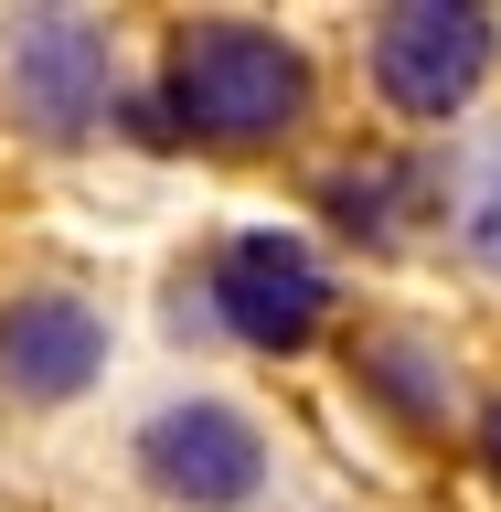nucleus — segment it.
I'll return each mask as SVG.
<instances>
[{
  "mask_svg": "<svg viewBox=\"0 0 501 512\" xmlns=\"http://www.w3.org/2000/svg\"><path fill=\"white\" fill-rule=\"evenodd\" d=\"M171 118L192 139H288L310 118V54L267 22H192L171 43Z\"/></svg>",
  "mask_w": 501,
  "mask_h": 512,
  "instance_id": "f257e3e1",
  "label": "nucleus"
},
{
  "mask_svg": "<svg viewBox=\"0 0 501 512\" xmlns=\"http://www.w3.org/2000/svg\"><path fill=\"white\" fill-rule=\"evenodd\" d=\"M491 54H501V22L480 0H395V11H374V86H384L395 118L470 107Z\"/></svg>",
  "mask_w": 501,
  "mask_h": 512,
  "instance_id": "f03ea898",
  "label": "nucleus"
},
{
  "mask_svg": "<svg viewBox=\"0 0 501 512\" xmlns=\"http://www.w3.org/2000/svg\"><path fill=\"white\" fill-rule=\"evenodd\" d=\"M139 480H150L160 502H182V512H235V502H256L267 448H256V427L235 406L182 395V406H160L139 427Z\"/></svg>",
  "mask_w": 501,
  "mask_h": 512,
  "instance_id": "7ed1b4c3",
  "label": "nucleus"
},
{
  "mask_svg": "<svg viewBox=\"0 0 501 512\" xmlns=\"http://www.w3.org/2000/svg\"><path fill=\"white\" fill-rule=\"evenodd\" d=\"M214 310L235 342L256 352H299L320 331V310H331V278H320V256L299 246V235H235L214 267Z\"/></svg>",
  "mask_w": 501,
  "mask_h": 512,
  "instance_id": "20e7f679",
  "label": "nucleus"
},
{
  "mask_svg": "<svg viewBox=\"0 0 501 512\" xmlns=\"http://www.w3.org/2000/svg\"><path fill=\"white\" fill-rule=\"evenodd\" d=\"M11 96H22V118L54 128V139L96 128L107 118V32H96L86 11H22V22H11Z\"/></svg>",
  "mask_w": 501,
  "mask_h": 512,
  "instance_id": "39448f33",
  "label": "nucleus"
},
{
  "mask_svg": "<svg viewBox=\"0 0 501 512\" xmlns=\"http://www.w3.org/2000/svg\"><path fill=\"white\" fill-rule=\"evenodd\" d=\"M96 363H107V320L75 299V288H22L11 310H0V384L32 395V406H64V395H86Z\"/></svg>",
  "mask_w": 501,
  "mask_h": 512,
  "instance_id": "423d86ee",
  "label": "nucleus"
},
{
  "mask_svg": "<svg viewBox=\"0 0 501 512\" xmlns=\"http://www.w3.org/2000/svg\"><path fill=\"white\" fill-rule=\"evenodd\" d=\"M480 448H491V480H501V406H491V427H480Z\"/></svg>",
  "mask_w": 501,
  "mask_h": 512,
  "instance_id": "0eeeda50",
  "label": "nucleus"
}]
</instances>
